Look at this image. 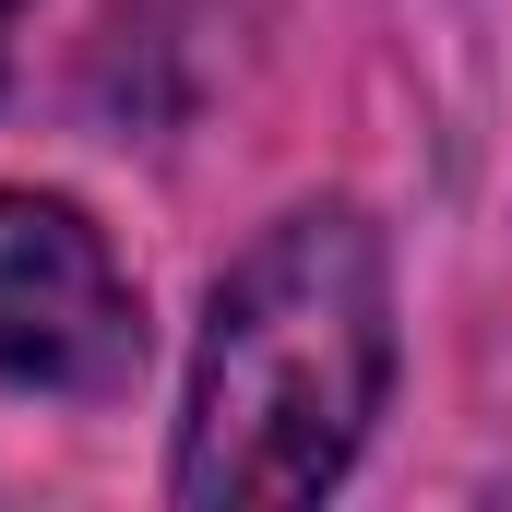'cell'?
Here are the masks:
<instances>
[{"instance_id":"1","label":"cell","mask_w":512,"mask_h":512,"mask_svg":"<svg viewBox=\"0 0 512 512\" xmlns=\"http://www.w3.org/2000/svg\"><path fill=\"white\" fill-rule=\"evenodd\" d=\"M393 393V262L358 203L274 215L203 310L179 501L191 512H286L322 501Z\"/></svg>"},{"instance_id":"2","label":"cell","mask_w":512,"mask_h":512,"mask_svg":"<svg viewBox=\"0 0 512 512\" xmlns=\"http://www.w3.org/2000/svg\"><path fill=\"white\" fill-rule=\"evenodd\" d=\"M143 370V298L84 203L0 191V382L24 393H120Z\"/></svg>"},{"instance_id":"3","label":"cell","mask_w":512,"mask_h":512,"mask_svg":"<svg viewBox=\"0 0 512 512\" xmlns=\"http://www.w3.org/2000/svg\"><path fill=\"white\" fill-rule=\"evenodd\" d=\"M0 24H12V0H0Z\"/></svg>"}]
</instances>
